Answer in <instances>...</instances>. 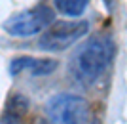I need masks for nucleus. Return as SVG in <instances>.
<instances>
[{
    "mask_svg": "<svg viewBox=\"0 0 127 124\" xmlns=\"http://www.w3.org/2000/svg\"><path fill=\"white\" fill-rule=\"evenodd\" d=\"M87 32H89V23L84 19L82 21H53L48 29H44V34L40 36V48L48 52L66 50Z\"/></svg>",
    "mask_w": 127,
    "mask_h": 124,
    "instance_id": "obj_3",
    "label": "nucleus"
},
{
    "mask_svg": "<svg viewBox=\"0 0 127 124\" xmlns=\"http://www.w3.org/2000/svg\"><path fill=\"white\" fill-rule=\"evenodd\" d=\"M36 124H51V122H49V120H46V119H38Z\"/></svg>",
    "mask_w": 127,
    "mask_h": 124,
    "instance_id": "obj_8",
    "label": "nucleus"
},
{
    "mask_svg": "<svg viewBox=\"0 0 127 124\" xmlns=\"http://www.w3.org/2000/svg\"><path fill=\"white\" fill-rule=\"evenodd\" d=\"M29 111H31V101L23 94L13 92L6 99L4 111L0 117V124H25Z\"/></svg>",
    "mask_w": 127,
    "mask_h": 124,
    "instance_id": "obj_6",
    "label": "nucleus"
},
{
    "mask_svg": "<svg viewBox=\"0 0 127 124\" xmlns=\"http://www.w3.org/2000/svg\"><path fill=\"white\" fill-rule=\"evenodd\" d=\"M55 21V13L48 6H36L31 10H25L21 13H15L4 21V31L11 36L17 38H27L32 34H38L40 31L48 29Z\"/></svg>",
    "mask_w": 127,
    "mask_h": 124,
    "instance_id": "obj_2",
    "label": "nucleus"
},
{
    "mask_svg": "<svg viewBox=\"0 0 127 124\" xmlns=\"http://www.w3.org/2000/svg\"><path fill=\"white\" fill-rule=\"evenodd\" d=\"M59 61L51 59V57H32V55H21L11 59L10 63V73L11 75H19L23 71H29L34 76H42V75H49L57 69Z\"/></svg>",
    "mask_w": 127,
    "mask_h": 124,
    "instance_id": "obj_5",
    "label": "nucleus"
},
{
    "mask_svg": "<svg viewBox=\"0 0 127 124\" xmlns=\"http://www.w3.org/2000/svg\"><path fill=\"white\" fill-rule=\"evenodd\" d=\"M53 2H55V8L63 15L70 17H80L89 4V0H53Z\"/></svg>",
    "mask_w": 127,
    "mask_h": 124,
    "instance_id": "obj_7",
    "label": "nucleus"
},
{
    "mask_svg": "<svg viewBox=\"0 0 127 124\" xmlns=\"http://www.w3.org/2000/svg\"><path fill=\"white\" fill-rule=\"evenodd\" d=\"M116 44L108 34H95L80 44L70 57V75L82 86H91L104 75L114 59Z\"/></svg>",
    "mask_w": 127,
    "mask_h": 124,
    "instance_id": "obj_1",
    "label": "nucleus"
},
{
    "mask_svg": "<svg viewBox=\"0 0 127 124\" xmlns=\"http://www.w3.org/2000/svg\"><path fill=\"white\" fill-rule=\"evenodd\" d=\"M48 113L55 124H87L89 103L74 94H59L48 101Z\"/></svg>",
    "mask_w": 127,
    "mask_h": 124,
    "instance_id": "obj_4",
    "label": "nucleus"
}]
</instances>
